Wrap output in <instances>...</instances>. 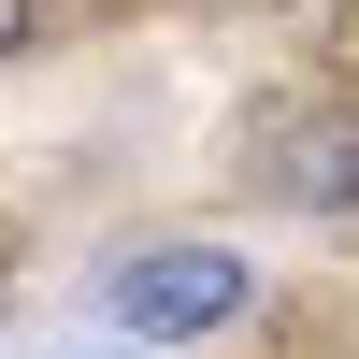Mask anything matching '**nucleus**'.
<instances>
[{
    "mask_svg": "<svg viewBox=\"0 0 359 359\" xmlns=\"http://www.w3.org/2000/svg\"><path fill=\"white\" fill-rule=\"evenodd\" d=\"M29 43H43V0H0V72H15Z\"/></svg>",
    "mask_w": 359,
    "mask_h": 359,
    "instance_id": "7ed1b4c3",
    "label": "nucleus"
},
{
    "mask_svg": "<svg viewBox=\"0 0 359 359\" xmlns=\"http://www.w3.org/2000/svg\"><path fill=\"white\" fill-rule=\"evenodd\" d=\"M101 316L130 345H216L259 316V259L245 245H201V230H158V245H130L101 273Z\"/></svg>",
    "mask_w": 359,
    "mask_h": 359,
    "instance_id": "f257e3e1",
    "label": "nucleus"
},
{
    "mask_svg": "<svg viewBox=\"0 0 359 359\" xmlns=\"http://www.w3.org/2000/svg\"><path fill=\"white\" fill-rule=\"evenodd\" d=\"M144 359H158V345H144Z\"/></svg>",
    "mask_w": 359,
    "mask_h": 359,
    "instance_id": "20e7f679",
    "label": "nucleus"
},
{
    "mask_svg": "<svg viewBox=\"0 0 359 359\" xmlns=\"http://www.w3.org/2000/svg\"><path fill=\"white\" fill-rule=\"evenodd\" d=\"M273 187L302 201V216H359V101L273 115Z\"/></svg>",
    "mask_w": 359,
    "mask_h": 359,
    "instance_id": "f03ea898",
    "label": "nucleus"
}]
</instances>
